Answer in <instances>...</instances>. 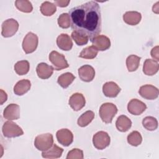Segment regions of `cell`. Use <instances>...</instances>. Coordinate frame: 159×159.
<instances>
[{
	"mask_svg": "<svg viewBox=\"0 0 159 159\" xmlns=\"http://www.w3.org/2000/svg\"><path fill=\"white\" fill-rule=\"evenodd\" d=\"M98 53V50L93 45L87 47L82 50L79 55V57L84 59H93Z\"/></svg>",
	"mask_w": 159,
	"mask_h": 159,
	"instance_id": "cell-29",
	"label": "cell"
},
{
	"mask_svg": "<svg viewBox=\"0 0 159 159\" xmlns=\"http://www.w3.org/2000/svg\"><path fill=\"white\" fill-rule=\"evenodd\" d=\"M141 58L135 55H130L126 59V66L130 72L136 71L139 65Z\"/></svg>",
	"mask_w": 159,
	"mask_h": 159,
	"instance_id": "cell-26",
	"label": "cell"
},
{
	"mask_svg": "<svg viewBox=\"0 0 159 159\" xmlns=\"http://www.w3.org/2000/svg\"><path fill=\"white\" fill-rule=\"evenodd\" d=\"M53 70L54 68L53 66L43 62L39 63L36 68L37 76L43 80L49 78L52 75Z\"/></svg>",
	"mask_w": 159,
	"mask_h": 159,
	"instance_id": "cell-17",
	"label": "cell"
},
{
	"mask_svg": "<svg viewBox=\"0 0 159 159\" xmlns=\"http://www.w3.org/2000/svg\"><path fill=\"white\" fill-rule=\"evenodd\" d=\"M159 70V65L157 61L152 59H146L143 65V72L147 76L155 75Z\"/></svg>",
	"mask_w": 159,
	"mask_h": 159,
	"instance_id": "cell-19",
	"label": "cell"
},
{
	"mask_svg": "<svg viewBox=\"0 0 159 159\" xmlns=\"http://www.w3.org/2000/svg\"><path fill=\"white\" fill-rule=\"evenodd\" d=\"M31 87V83L29 80L19 81L14 87V93L17 96H22L27 93Z\"/></svg>",
	"mask_w": 159,
	"mask_h": 159,
	"instance_id": "cell-21",
	"label": "cell"
},
{
	"mask_svg": "<svg viewBox=\"0 0 159 159\" xmlns=\"http://www.w3.org/2000/svg\"><path fill=\"white\" fill-rule=\"evenodd\" d=\"M40 12L45 16H51L57 11L55 4L48 2L45 1L40 6Z\"/></svg>",
	"mask_w": 159,
	"mask_h": 159,
	"instance_id": "cell-28",
	"label": "cell"
},
{
	"mask_svg": "<svg viewBox=\"0 0 159 159\" xmlns=\"http://www.w3.org/2000/svg\"><path fill=\"white\" fill-rule=\"evenodd\" d=\"M158 2H157L153 6V7H152V11H153V12H154L155 13H156V14H158Z\"/></svg>",
	"mask_w": 159,
	"mask_h": 159,
	"instance_id": "cell-39",
	"label": "cell"
},
{
	"mask_svg": "<svg viewBox=\"0 0 159 159\" xmlns=\"http://www.w3.org/2000/svg\"><path fill=\"white\" fill-rule=\"evenodd\" d=\"M38 43L37 35L31 32H28L24 38L22 45L24 52L27 54L34 52L38 46Z\"/></svg>",
	"mask_w": 159,
	"mask_h": 159,
	"instance_id": "cell-6",
	"label": "cell"
},
{
	"mask_svg": "<svg viewBox=\"0 0 159 159\" xmlns=\"http://www.w3.org/2000/svg\"><path fill=\"white\" fill-rule=\"evenodd\" d=\"M73 31L86 35L90 40L101 32L102 19L98 3L91 1L71 8L68 13Z\"/></svg>",
	"mask_w": 159,
	"mask_h": 159,
	"instance_id": "cell-1",
	"label": "cell"
},
{
	"mask_svg": "<svg viewBox=\"0 0 159 159\" xmlns=\"http://www.w3.org/2000/svg\"><path fill=\"white\" fill-rule=\"evenodd\" d=\"M71 38L76 43V45L79 46H82L88 43L89 38L82 34L77 32L76 31H73L71 33Z\"/></svg>",
	"mask_w": 159,
	"mask_h": 159,
	"instance_id": "cell-33",
	"label": "cell"
},
{
	"mask_svg": "<svg viewBox=\"0 0 159 159\" xmlns=\"http://www.w3.org/2000/svg\"><path fill=\"white\" fill-rule=\"evenodd\" d=\"M142 19V15L137 11H127L123 15L124 21L128 25H137Z\"/></svg>",
	"mask_w": 159,
	"mask_h": 159,
	"instance_id": "cell-20",
	"label": "cell"
},
{
	"mask_svg": "<svg viewBox=\"0 0 159 159\" xmlns=\"http://www.w3.org/2000/svg\"><path fill=\"white\" fill-rule=\"evenodd\" d=\"M57 45L59 48L65 51H69L72 48L73 42L66 34H61L57 39Z\"/></svg>",
	"mask_w": 159,
	"mask_h": 159,
	"instance_id": "cell-18",
	"label": "cell"
},
{
	"mask_svg": "<svg viewBox=\"0 0 159 159\" xmlns=\"http://www.w3.org/2000/svg\"><path fill=\"white\" fill-rule=\"evenodd\" d=\"M63 149L56 144H53L52 147L42 153V156L45 158H58L61 157Z\"/></svg>",
	"mask_w": 159,
	"mask_h": 159,
	"instance_id": "cell-23",
	"label": "cell"
},
{
	"mask_svg": "<svg viewBox=\"0 0 159 159\" xmlns=\"http://www.w3.org/2000/svg\"><path fill=\"white\" fill-rule=\"evenodd\" d=\"M56 137L58 143L61 145L68 147L73 141V133L68 129H61L56 133Z\"/></svg>",
	"mask_w": 159,
	"mask_h": 159,
	"instance_id": "cell-10",
	"label": "cell"
},
{
	"mask_svg": "<svg viewBox=\"0 0 159 159\" xmlns=\"http://www.w3.org/2000/svg\"><path fill=\"white\" fill-rule=\"evenodd\" d=\"M14 68L17 75H24L29 72L30 64L27 60H20L14 65Z\"/></svg>",
	"mask_w": 159,
	"mask_h": 159,
	"instance_id": "cell-27",
	"label": "cell"
},
{
	"mask_svg": "<svg viewBox=\"0 0 159 159\" xmlns=\"http://www.w3.org/2000/svg\"><path fill=\"white\" fill-rule=\"evenodd\" d=\"M143 127L150 131L155 130L158 127V121L156 118L152 116H147L142 120Z\"/></svg>",
	"mask_w": 159,
	"mask_h": 159,
	"instance_id": "cell-31",
	"label": "cell"
},
{
	"mask_svg": "<svg viewBox=\"0 0 159 159\" xmlns=\"http://www.w3.org/2000/svg\"><path fill=\"white\" fill-rule=\"evenodd\" d=\"M91 41L93 43V46L99 51L106 50L111 47V40L109 38L104 35H99Z\"/></svg>",
	"mask_w": 159,
	"mask_h": 159,
	"instance_id": "cell-13",
	"label": "cell"
},
{
	"mask_svg": "<svg viewBox=\"0 0 159 159\" xmlns=\"http://www.w3.org/2000/svg\"><path fill=\"white\" fill-rule=\"evenodd\" d=\"M1 95H0V101H1V105L3 104L4 102H5L7 99V95L6 92H4L2 89L0 90Z\"/></svg>",
	"mask_w": 159,
	"mask_h": 159,
	"instance_id": "cell-38",
	"label": "cell"
},
{
	"mask_svg": "<svg viewBox=\"0 0 159 159\" xmlns=\"http://www.w3.org/2000/svg\"><path fill=\"white\" fill-rule=\"evenodd\" d=\"M94 118V113L92 111H87L78 118L77 123L80 127H84L88 125Z\"/></svg>",
	"mask_w": 159,
	"mask_h": 159,
	"instance_id": "cell-25",
	"label": "cell"
},
{
	"mask_svg": "<svg viewBox=\"0 0 159 159\" xmlns=\"http://www.w3.org/2000/svg\"><path fill=\"white\" fill-rule=\"evenodd\" d=\"M151 56L153 58V60L156 61H159V58H158V46H156L154 48H153L151 50Z\"/></svg>",
	"mask_w": 159,
	"mask_h": 159,
	"instance_id": "cell-36",
	"label": "cell"
},
{
	"mask_svg": "<svg viewBox=\"0 0 159 159\" xmlns=\"http://www.w3.org/2000/svg\"><path fill=\"white\" fill-rule=\"evenodd\" d=\"M53 145V137L50 133L37 135L34 140V145L40 151H46Z\"/></svg>",
	"mask_w": 159,
	"mask_h": 159,
	"instance_id": "cell-3",
	"label": "cell"
},
{
	"mask_svg": "<svg viewBox=\"0 0 159 159\" xmlns=\"http://www.w3.org/2000/svg\"><path fill=\"white\" fill-rule=\"evenodd\" d=\"M146 109V104L137 99H131L127 104V110L129 112L135 116L142 114Z\"/></svg>",
	"mask_w": 159,
	"mask_h": 159,
	"instance_id": "cell-11",
	"label": "cell"
},
{
	"mask_svg": "<svg viewBox=\"0 0 159 159\" xmlns=\"http://www.w3.org/2000/svg\"><path fill=\"white\" fill-rule=\"evenodd\" d=\"M68 104L75 111H78L85 106L86 99L81 93H76L70 96Z\"/></svg>",
	"mask_w": 159,
	"mask_h": 159,
	"instance_id": "cell-12",
	"label": "cell"
},
{
	"mask_svg": "<svg viewBox=\"0 0 159 159\" xmlns=\"http://www.w3.org/2000/svg\"><path fill=\"white\" fill-rule=\"evenodd\" d=\"M70 1H64V0H58V1H55V6H58L61 7H66L68 4L70 3Z\"/></svg>",
	"mask_w": 159,
	"mask_h": 159,
	"instance_id": "cell-37",
	"label": "cell"
},
{
	"mask_svg": "<svg viewBox=\"0 0 159 159\" xmlns=\"http://www.w3.org/2000/svg\"><path fill=\"white\" fill-rule=\"evenodd\" d=\"M117 108L115 104L111 102L102 104L99 111V114L102 120L106 124L112 122L113 117L117 112Z\"/></svg>",
	"mask_w": 159,
	"mask_h": 159,
	"instance_id": "cell-2",
	"label": "cell"
},
{
	"mask_svg": "<svg viewBox=\"0 0 159 159\" xmlns=\"http://www.w3.org/2000/svg\"><path fill=\"white\" fill-rule=\"evenodd\" d=\"M15 6L21 12L29 13L33 10L32 3L27 0H17L15 1Z\"/></svg>",
	"mask_w": 159,
	"mask_h": 159,
	"instance_id": "cell-30",
	"label": "cell"
},
{
	"mask_svg": "<svg viewBox=\"0 0 159 159\" xmlns=\"http://www.w3.org/2000/svg\"><path fill=\"white\" fill-rule=\"evenodd\" d=\"M116 126L119 131L125 132L129 130V129L131 127L132 121L126 116L121 115L118 117L116 122Z\"/></svg>",
	"mask_w": 159,
	"mask_h": 159,
	"instance_id": "cell-22",
	"label": "cell"
},
{
	"mask_svg": "<svg viewBox=\"0 0 159 159\" xmlns=\"http://www.w3.org/2000/svg\"><path fill=\"white\" fill-rule=\"evenodd\" d=\"M120 90V88L113 81L107 82L102 86V92L108 98H116Z\"/></svg>",
	"mask_w": 159,
	"mask_h": 159,
	"instance_id": "cell-16",
	"label": "cell"
},
{
	"mask_svg": "<svg viewBox=\"0 0 159 159\" xmlns=\"http://www.w3.org/2000/svg\"><path fill=\"white\" fill-rule=\"evenodd\" d=\"M139 94L144 99L153 100L158 98L159 91L157 88L151 84L142 86L139 91Z\"/></svg>",
	"mask_w": 159,
	"mask_h": 159,
	"instance_id": "cell-9",
	"label": "cell"
},
{
	"mask_svg": "<svg viewBox=\"0 0 159 159\" xmlns=\"http://www.w3.org/2000/svg\"><path fill=\"white\" fill-rule=\"evenodd\" d=\"M83 152L78 148H73L68 152L66 158L67 159H83Z\"/></svg>",
	"mask_w": 159,
	"mask_h": 159,
	"instance_id": "cell-35",
	"label": "cell"
},
{
	"mask_svg": "<svg viewBox=\"0 0 159 159\" xmlns=\"http://www.w3.org/2000/svg\"><path fill=\"white\" fill-rule=\"evenodd\" d=\"M18 22L14 19H8L2 24L1 35L5 38H8L13 36L18 30Z\"/></svg>",
	"mask_w": 159,
	"mask_h": 159,
	"instance_id": "cell-8",
	"label": "cell"
},
{
	"mask_svg": "<svg viewBox=\"0 0 159 159\" xmlns=\"http://www.w3.org/2000/svg\"><path fill=\"white\" fill-rule=\"evenodd\" d=\"M58 24L62 29H68L71 25L70 17L68 13H63L58 18Z\"/></svg>",
	"mask_w": 159,
	"mask_h": 159,
	"instance_id": "cell-34",
	"label": "cell"
},
{
	"mask_svg": "<svg viewBox=\"0 0 159 159\" xmlns=\"http://www.w3.org/2000/svg\"><path fill=\"white\" fill-rule=\"evenodd\" d=\"M111 142L109 134L104 131H99L96 133L93 137V143L94 147L98 150H103L108 147Z\"/></svg>",
	"mask_w": 159,
	"mask_h": 159,
	"instance_id": "cell-7",
	"label": "cell"
},
{
	"mask_svg": "<svg viewBox=\"0 0 159 159\" xmlns=\"http://www.w3.org/2000/svg\"><path fill=\"white\" fill-rule=\"evenodd\" d=\"M3 135L7 138H14L24 134L21 127L12 121L5 122L2 127Z\"/></svg>",
	"mask_w": 159,
	"mask_h": 159,
	"instance_id": "cell-4",
	"label": "cell"
},
{
	"mask_svg": "<svg viewBox=\"0 0 159 159\" xmlns=\"http://www.w3.org/2000/svg\"><path fill=\"white\" fill-rule=\"evenodd\" d=\"M75 79V76L71 73L66 72L58 76L57 82L63 88H67L73 82Z\"/></svg>",
	"mask_w": 159,
	"mask_h": 159,
	"instance_id": "cell-24",
	"label": "cell"
},
{
	"mask_svg": "<svg viewBox=\"0 0 159 159\" xmlns=\"http://www.w3.org/2000/svg\"><path fill=\"white\" fill-rule=\"evenodd\" d=\"M78 75L83 81L90 82L95 76V70L91 65H84L79 68Z\"/></svg>",
	"mask_w": 159,
	"mask_h": 159,
	"instance_id": "cell-14",
	"label": "cell"
},
{
	"mask_svg": "<svg viewBox=\"0 0 159 159\" xmlns=\"http://www.w3.org/2000/svg\"><path fill=\"white\" fill-rule=\"evenodd\" d=\"M3 117L9 120H17L20 117V107L16 104H9L4 110Z\"/></svg>",
	"mask_w": 159,
	"mask_h": 159,
	"instance_id": "cell-15",
	"label": "cell"
},
{
	"mask_svg": "<svg viewBox=\"0 0 159 159\" xmlns=\"http://www.w3.org/2000/svg\"><path fill=\"white\" fill-rule=\"evenodd\" d=\"M127 140V142L130 145L137 147L141 144L142 142V137L139 132L133 131L128 135Z\"/></svg>",
	"mask_w": 159,
	"mask_h": 159,
	"instance_id": "cell-32",
	"label": "cell"
},
{
	"mask_svg": "<svg viewBox=\"0 0 159 159\" xmlns=\"http://www.w3.org/2000/svg\"><path fill=\"white\" fill-rule=\"evenodd\" d=\"M48 58L55 70L59 71L69 67L65 56L57 51H52L49 54Z\"/></svg>",
	"mask_w": 159,
	"mask_h": 159,
	"instance_id": "cell-5",
	"label": "cell"
}]
</instances>
